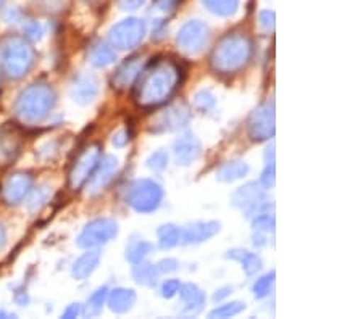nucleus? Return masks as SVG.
I'll return each mask as SVG.
<instances>
[{
  "mask_svg": "<svg viewBox=\"0 0 363 319\" xmlns=\"http://www.w3.org/2000/svg\"><path fill=\"white\" fill-rule=\"evenodd\" d=\"M181 76L183 71L178 63L168 58H155L140 69L133 84L134 102L144 110L165 105L179 87Z\"/></svg>",
  "mask_w": 363,
  "mask_h": 319,
  "instance_id": "f257e3e1",
  "label": "nucleus"
},
{
  "mask_svg": "<svg viewBox=\"0 0 363 319\" xmlns=\"http://www.w3.org/2000/svg\"><path fill=\"white\" fill-rule=\"evenodd\" d=\"M252 52V42L245 34H226L216 42L210 55V66L218 74H234L249 65Z\"/></svg>",
  "mask_w": 363,
  "mask_h": 319,
  "instance_id": "f03ea898",
  "label": "nucleus"
},
{
  "mask_svg": "<svg viewBox=\"0 0 363 319\" xmlns=\"http://www.w3.org/2000/svg\"><path fill=\"white\" fill-rule=\"evenodd\" d=\"M55 92L49 84H31L16 98L15 112L26 123H39L55 107Z\"/></svg>",
  "mask_w": 363,
  "mask_h": 319,
  "instance_id": "7ed1b4c3",
  "label": "nucleus"
},
{
  "mask_svg": "<svg viewBox=\"0 0 363 319\" xmlns=\"http://www.w3.org/2000/svg\"><path fill=\"white\" fill-rule=\"evenodd\" d=\"M0 63L10 79H21L34 65V50L23 37H5L0 44Z\"/></svg>",
  "mask_w": 363,
  "mask_h": 319,
  "instance_id": "20e7f679",
  "label": "nucleus"
},
{
  "mask_svg": "<svg viewBox=\"0 0 363 319\" xmlns=\"http://www.w3.org/2000/svg\"><path fill=\"white\" fill-rule=\"evenodd\" d=\"M125 200L134 211L147 214L162 205L163 187L154 179H138L128 187Z\"/></svg>",
  "mask_w": 363,
  "mask_h": 319,
  "instance_id": "39448f33",
  "label": "nucleus"
},
{
  "mask_svg": "<svg viewBox=\"0 0 363 319\" xmlns=\"http://www.w3.org/2000/svg\"><path fill=\"white\" fill-rule=\"evenodd\" d=\"M277 131V110L274 100H267L257 107L247 121L249 137L254 142L270 141Z\"/></svg>",
  "mask_w": 363,
  "mask_h": 319,
  "instance_id": "423d86ee",
  "label": "nucleus"
},
{
  "mask_svg": "<svg viewBox=\"0 0 363 319\" xmlns=\"http://www.w3.org/2000/svg\"><path fill=\"white\" fill-rule=\"evenodd\" d=\"M118 236V223L112 218H97L84 226L78 237V245L86 250L102 247Z\"/></svg>",
  "mask_w": 363,
  "mask_h": 319,
  "instance_id": "0eeeda50",
  "label": "nucleus"
},
{
  "mask_svg": "<svg viewBox=\"0 0 363 319\" xmlns=\"http://www.w3.org/2000/svg\"><path fill=\"white\" fill-rule=\"evenodd\" d=\"M101 158H102V147L99 144H91L81 150L79 155L76 156L74 163L68 174L69 187L74 190L84 187V184L87 182V179L91 178L94 170L97 168Z\"/></svg>",
  "mask_w": 363,
  "mask_h": 319,
  "instance_id": "6e6552de",
  "label": "nucleus"
},
{
  "mask_svg": "<svg viewBox=\"0 0 363 319\" xmlns=\"http://www.w3.org/2000/svg\"><path fill=\"white\" fill-rule=\"evenodd\" d=\"M145 36V23L139 18H126L110 29L108 40L113 49L133 50L143 42Z\"/></svg>",
  "mask_w": 363,
  "mask_h": 319,
  "instance_id": "1a4fd4ad",
  "label": "nucleus"
},
{
  "mask_svg": "<svg viewBox=\"0 0 363 319\" xmlns=\"http://www.w3.org/2000/svg\"><path fill=\"white\" fill-rule=\"evenodd\" d=\"M231 203L239 208L245 216H255L257 213L267 210V189L260 182H247L234 190Z\"/></svg>",
  "mask_w": 363,
  "mask_h": 319,
  "instance_id": "9d476101",
  "label": "nucleus"
},
{
  "mask_svg": "<svg viewBox=\"0 0 363 319\" xmlns=\"http://www.w3.org/2000/svg\"><path fill=\"white\" fill-rule=\"evenodd\" d=\"M192 118L191 108L184 102L173 103L155 116L150 123V132L154 134H163V132L179 131L189 124Z\"/></svg>",
  "mask_w": 363,
  "mask_h": 319,
  "instance_id": "9b49d317",
  "label": "nucleus"
},
{
  "mask_svg": "<svg viewBox=\"0 0 363 319\" xmlns=\"http://www.w3.org/2000/svg\"><path fill=\"white\" fill-rule=\"evenodd\" d=\"M210 39V29L203 21L192 20L181 26L177 36L178 47L189 55H197L205 49Z\"/></svg>",
  "mask_w": 363,
  "mask_h": 319,
  "instance_id": "f8f14e48",
  "label": "nucleus"
},
{
  "mask_svg": "<svg viewBox=\"0 0 363 319\" xmlns=\"http://www.w3.org/2000/svg\"><path fill=\"white\" fill-rule=\"evenodd\" d=\"M116 173H118V160L112 155L104 156V158L99 161L96 170L91 174V178L87 179V182L84 184L86 194L91 197L102 194L104 190L113 182Z\"/></svg>",
  "mask_w": 363,
  "mask_h": 319,
  "instance_id": "ddd939ff",
  "label": "nucleus"
},
{
  "mask_svg": "<svg viewBox=\"0 0 363 319\" xmlns=\"http://www.w3.org/2000/svg\"><path fill=\"white\" fill-rule=\"evenodd\" d=\"M23 149V134L13 124H7L0 129V166L13 163Z\"/></svg>",
  "mask_w": 363,
  "mask_h": 319,
  "instance_id": "4468645a",
  "label": "nucleus"
},
{
  "mask_svg": "<svg viewBox=\"0 0 363 319\" xmlns=\"http://www.w3.org/2000/svg\"><path fill=\"white\" fill-rule=\"evenodd\" d=\"M33 189V178L28 173H15L2 185V199L9 205H16L26 199Z\"/></svg>",
  "mask_w": 363,
  "mask_h": 319,
  "instance_id": "2eb2a0df",
  "label": "nucleus"
},
{
  "mask_svg": "<svg viewBox=\"0 0 363 319\" xmlns=\"http://www.w3.org/2000/svg\"><path fill=\"white\" fill-rule=\"evenodd\" d=\"M173 153L178 165L189 166L197 161L202 153L201 141L194 134H191V132L179 136L173 144Z\"/></svg>",
  "mask_w": 363,
  "mask_h": 319,
  "instance_id": "dca6fc26",
  "label": "nucleus"
},
{
  "mask_svg": "<svg viewBox=\"0 0 363 319\" xmlns=\"http://www.w3.org/2000/svg\"><path fill=\"white\" fill-rule=\"evenodd\" d=\"M143 68H144V62L140 57L126 58V60L123 62L113 73L112 86L116 91H126L128 87H131L134 83H136V79Z\"/></svg>",
  "mask_w": 363,
  "mask_h": 319,
  "instance_id": "f3484780",
  "label": "nucleus"
},
{
  "mask_svg": "<svg viewBox=\"0 0 363 319\" xmlns=\"http://www.w3.org/2000/svg\"><path fill=\"white\" fill-rule=\"evenodd\" d=\"M69 94L78 105H89L99 94V81L91 74H79L73 79Z\"/></svg>",
  "mask_w": 363,
  "mask_h": 319,
  "instance_id": "a211bd4d",
  "label": "nucleus"
},
{
  "mask_svg": "<svg viewBox=\"0 0 363 319\" xmlns=\"http://www.w3.org/2000/svg\"><path fill=\"white\" fill-rule=\"evenodd\" d=\"M220 232V223L216 221H196L183 229V239L181 242L186 245H197V243L207 242Z\"/></svg>",
  "mask_w": 363,
  "mask_h": 319,
  "instance_id": "6ab92c4d",
  "label": "nucleus"
},
{
  "mask_svg": "<svg viewBox=\"0 0 363 319\" xmlns=\"http://www.w3.org/2000/svg\"><path fill=\"white\" fill-rule=\"evenodd\" d=\"M136 292L133 289L118 287L113 290H108L107 295V305L116 315H125V313L131 311L133 306L136 305Z\"/></svg>",
  "mask_w": 363,
  "mask_h": 319,
  "instance_id": "aec40b11",
  "label": "nucleus"
},
{
  "mask_svg": "<svg viewBox=\"0 0 363 319\" xmlns=\"http://www.w3.org/2000/svg\"><path fill=\"white\" fill-rule=\"evenodd\" d=\"M179 295L184 301V316H196L201 313L205 305V294L196 284H184L179 287Z\"/></svg>",
  "mask_w": 363,
  "mask_h": 319,
  "instance_id": "412c9836",
  "label": "nucleus"
},
{
  "mask_svg": "<svg viewBox=\"0 0 363 319\" xmlns=\"http://www.w3.org/2000/svg\"><path fill=\"white\" fill-rule=\"evenodd\" d=\"M89 63L96 68H107L113 65L116 60V52L112 45L104 42V40H96L87 52Z\"/></svg>",
  "mask_w": 363,
  "mask_h": 319,
  "instance_id": "4be33fe9",
  "label": "nucleus"
},
{
  "mask_svg": "<svg viewBox=\"0 0 363 319\" xmlns=\"http://www.w3.org/2000/svg\"><path fill=\"white\" fill-rule=\"evenodd\" d=\"M249 171L250 168L245 161H241V160L226 161V163H223L218 170H216V179L221 182H236L247 176Z\"/></svg>",
  "mask_w": 363,
  "mask_h": 319,
  "instance_id": "5701e85b",
  "label": "nucleus"
},
{
  "mask_svg": "<svg viewBox=\"0 0 363 319\" xmlns=\"http://www.w3.org/2000/svg\"><path fill=\"white\" fill-rule=\"evenodd\" d=\"M228 258L238 261L239 265L242 266L247 276H254L262 269L263 261L257 253H252L249 250H244V248H233V250L228 252Z\"/></svg>",
  "mask_w": 363,
  "mask_h": 319,
  "instance_id": "b1692460",
  "label": "nucleus"
},
{
  "mask_svg": "<svg viewBox=\"0 0 363 319\" xmlns=\"http://www.w3.org/2000/svg\"><path fill=\"white\" fill-rule=\"evenodd\" d=\"M99 263H101V255H99V252H87L74 261L72 274L76 281H84L97 269Z\"/></svg>",
  "mask_w": 363,
  "mask_h": 319,
  "instance_id": "393cba45",
  "label": "nucleus"
},
{
  "mask_svg": "<svg viewBox=\"0 0 363 319\" xmlns=\"http://www.w3.org/2000/svg\"><path fill=\"white\" fill-rule=\"evenodd\" d=\"M152 250H154V245L150 242L144 240L143 237L134 236L126 245V260L133 265H138L147 258Z\"/></svg>",
  "mask_w": 363,
  "mask_h": 319,
  "instance_id": "a878e982",
  "label": "nucleus"
},
{
  "mask_svg": "<svg viewBox=\"0 0 363 319\" xmlns=\"http://www.w3.org/2000/svg\"><path fill=\"white\" fill-rule=\"evenodd\" d=\"M159 269H157L155 265H150V263H144V261H140V263L134 265V269H133V277L136 279L138 284L144 287H155L157 282H159Z\"/></svg>",
  "mask_w": 363,
  "mask_h": 319,
  "instance_id": "bb28decb",
  "label": "nucleus"
},
{
  "mask_svg": "<svg viewBox=\"0 0 363 319\" xmlns=\"http://www.w3.org/2000/svg\"><path fill=\"white\" fill-rule=\"evenodd\" d=\"M157 237H159V245L163 250H169V248L177 247L183 239V229H179L174 224H163L157 231Z\"/></svg>",
  "mask_w": 363,
  "mask_h": 319,
  "instance_id": "cd10ccee",
  "label": "nucleus"
},
{
  "mask_svg": "<svg viewBox=\"0 0 363 319\" xmlns=\"http://www.w3.org/2000/svg\"><path fill=\"white\" fill-rule=\"evenodd\" d=\"M202 2L210 13L221 16V18H228V16L236 13L241 0H202Z\"/></svg>",
  "mask_w": 363,
  "mask_h": 319,
  "instance_id": "c85d7f7f",
  "label": "nucleus"
},
{
  "mask_svg": "<svg viewBox=\"0 0 363 319\" xmlns=\"http://www.w3.org/2000/svg\"><path fill=\"white\" fill-rule=\"evenodd\" d=\"M29 194L31 195H29V199H28V210L31 213H36L45 205L47 202L50 200L52 187L47 184H40L39 187H36L33 192H29Z\"/></svg>",
  "mask_w": 363,
  "mask_h": 319,
  "instance_id": "c756f323",
  "label": "nucleus"
},
{
  "mask_svg": "<svg viewBox=\"0 0 363 319\" xmlns=\"http://www.w3.org/2000/svg\"><path fill=\"white\" fill-rule=\"evenodd\" d=\"M107 295H108V289L107 287H101L94 292L89 300H87V306H86V315L89 316H97L99 313L102 311L105 301H107Z\"/></svg>",
  "mask_w": 363,
  "mask_h": 319,
  "instance_id": "7c9ffc66",
  "label": "nucleus"
},
{
  "mask_svg": "<svg viewBox=\"0 0 363 319\" xmlns=\"http://www.w3.org/2000/svg\"><path fill=\"white\" fill-rule=\"evenodd\" d=\"M252 226H254V231L260 232V234H270V232H274V228H277V221H274L273 213L270 211H260L254 216V221H252Z\"/></svg>",
  "mask_w": 363,
  "mask_h": 319,
  "instance_id": "2f4dec72",
  "label": "nucleus"
},
{
  "mask_svg": "<svg viewBox=\"0 0 363 319\" xmlns=\"http://www.w3.org/2000/svg\"><path fill=\"white\" fill-rule=\"evenodd\" d=\"M245 310V303L244 301H230V303L220 305L218 308H215L212 313H210V318H220V319H226V318H234Z\"/></svg>",
  "mask_w": 363,
  "mask_h": 319,
  "instance_id": "473e14b6",
  "label": "nucleus"
},
{
  "mask_svg": "<svg viewBox=\"0 0 363 319\" xmlns=\"http://www.w3.org/2000/svg\"><path fill=\"white\" fill-rule=\"evenodd\" d=\"M273 287H274V271L262 276L260 279H257L254 287H252V292H254L255 298H265L272 294Z\"/></svg>",
  "mask_w": 363,
  "mask_h": 319,
  "instance_id": "72a5a7b5",
  "label": "nucleus"
},
{
  "mask_svg": "<svg viewBox=\"0 0 363 319\" xmlns=\"http://www.w3.org/2000/svg\"><path fill=\"white\" fill-rule=\"evenodd\" d=\"M145 165H147V168L150 171H155V173H160L165 170V168L168 166V153L165 152V150H157V152L152 153L147 161H145Z\"/></svg>",
  "mask_w": 363,
  "mask_h": 319,
  "instance_id": "f704fd0d",
  "label": "nucleus"
},
{
  "mask_svg": "<svg viewBox=\"0 0 363 319\" xmlns=\"http://www.w3.org/2000/svg\"><path fill=\"white\" fill-rule=\"evenodd\" d=\"M196 107L202 112H208L215 107V97L210 91H201L196 95Z\"/></svg>",
  "mask_w": 363,
  "mask_h": 319,
  "instance_id": "c9c22d12",
  "label": "nucleus"
},
{
  "mask_svg": "<svg viewBox=\"0 0 363 319\" xmlns=\"http://www.w3.org/2000/svg\"><path fill=\"white\" fill-rule=\"evenodd\" d=\"M274 181H277V171H274V163H265V170H263L259 182L265 189H270L274 185Z\"/></svg>",
  "mask_w": 363,
  "mask_h": 319,
  "instance_id": "e433bc0d",
  "label": "nucleus"
},
{
  "mask_svg": "<svg viewBox=\"0 0 363 319\" xmlns=\"http://www.w3.org/2000/svg\"><path fill=\"white\" fill-rule=\"evenodd\" d=\"M23 31H25L28 39L39 40V39H43L44 28L40 26V23H38V21H28L26 25L23 26Z\"/></svg>",
  "mask_w": 363,
  "mask_h": 319,
  "instance_id": "4c0bfd02",
  "label": "nucleus"
},
{
  "mask_svg": "<svg viewBox=\"0 0 363 319\" xmlns=\"http://www.w3.org/2000/svg\"><path fill=\"white\" fill-rule=\"evenodd\" d=\"M179 287H181V282L178 279H167L165 282L162 284V289H160V294L163 298H173L174 295L179 292Z\"/></svg>",
  "mask_w": 363,
  "mask_h": 319,
  "instance_id": "58836bf2",
  "label": "nucleus"
},
{
  "mask_svg": "<svg viewBox=\"0 0 363 319\" xmlns=\"http://www.w3.org/2000/svg\"><path fill=\"white\" fill-rule=\"evenodd\" d=\"M181 2L183 0H155V10H159L163 15H168L177 10Z\"/></svg>",
  "mask_w": 363,
  "mask_h": 319,
  "instance_id": "ea45409f",
  "label": "nucleus"
},
{
  "mask_svg": "<svg viewBox=\"0 0 363 319\" xmlns=\"http://www.w3.org/2000/svg\"><path fill=\"white\" fill-rule=\"evenodd\" d=\"M274 21H277V18H274V11L265 10V11H262V13H260V26H262L263 31L273 33L274 31Z\"/></svg>",
  "mask_w": 363,
  "mask_h": 319,
  "instance_id": "a19ab883",
  "label": "nucleus"
},
{
  "mask_svg": "<svg viewBox=\"0 0 363 319\" xmlns=\"http://www.w3.org/2000/svg\"><path fill=\"white\" fill-rule=\"evenodd\" d=\"M147 0H118V8L121 11H134L139 10L140 7H144Z\"/></svg>",
  "mask_w": 363,
  "mask_h": 319,
  "instance_id": "79ce46f5",
  "label": "nucleus"
},
{
  "mask_svg": "<svg viewBox=\"0 0 363 319\" xmlns=\"http://www.w3.org/2000/svg\"><path fill=\"white\" fill-rule=\"evenodd\" d=\"M157 269L159 272H163V274H168V272H174L178 269V261L173 260V258H165L159 261V263L155 265Z\"/></svg>",
  "mask_w": 363,
  "mask_h": 319,
  "instance_id": "37998d69",
  "label": "nucleus"
},
{
  "mask_svg": "<svg viewBox=\"0 0 363 319\" xmlns=\"http://www.w3.org/2000/svg\"><path fill=\"white\" fill-rule=\"evenodd\" d=\"M130 136L131 134H130V132H128V129H121V131L116 132V134H113L112 142H113V145H115L116 149H123L128 142H130V139H131Z\"/></svg>",
  "mask_w": 363,
  "mask_h": 319,
  "instance_id": "c03bdc74",
  "label": "nucleus"
},
{
  "mask_svg": "<svg viewBox=\"0 0 363 319\" xmlns=\"http://www.w3.org/2000/svg\"><path fill=\"white\" fill-rule=\"evenodd\" d=\"M5 21L7 23H16V21H20V18H21V13H20V10L16 8V7H11V8H9L7 11H5Z\"/></svg>",
  "mask_w": 363,
  "mask_h": 319,
  "instance_id": "a18cd8bd",
  "label": "nucleus"
},
{
  "mask_svg": "<svg viewBox=\"0 0 363 319\" xmlns=\"http://www.w3.org/2000/svg\"><path fill=\"white\" fill-rule=\"evenodd\" d=\"M81 313H83V310H81V305L73 303V305L68 306V308L65 310V313H63V315H62V318H78Z\"/></svg>",
  "mask_w": 363,
  "mask_h": 319,
  "instance_id": "49530a36",
  "label": "nucleus"
},
{
  "mask_svg": "<svg viewBox=\"0 0 363 319\" xmlns=\"http://www.w3.org/2000/svg\"><path fill=\"white\" fill-rule=\"evenodd\" d=\"M231 292H233L231 287H225V289L216 290V294L213 295V300H215V301H221L225 297H228V295H230Z\"/></svg>",
  "mask_w": 363,
  "mask_h": 319,
  "instance_id": "de8ad7c7",
  "label": "nucleus"
},
{
  "mask_svg": "<svg viewBox=\"0 0 363 319\" xmlns=\"http://www.w3.org/2000/svg\"><path fill=\"white\" fill-rule=\"evenodd\" d=\"M5 243H7V232H5L4 226L0 224V250L5 247Z\"/></svg>",
  "mask_w": 363,
  "mask_h": 319,
  "instance_id": "09e8293b",
  "label": "nucleus"
},
{
  "mask_svg": "<svg viewBox=\"0 0 363 319\" xmlns=\"http://www.w3.org/2000/svg\"><path fill=\"white\" fill-rule=\"evenodd\" d=\"M2 2H4V0H0V7H2Z\"/></svg>",
  "mask_w": 363,
  "mask_h": 319,
  "instance_id": "8fccbe9b",
  "label": "nucleus"
}]
</instances>
